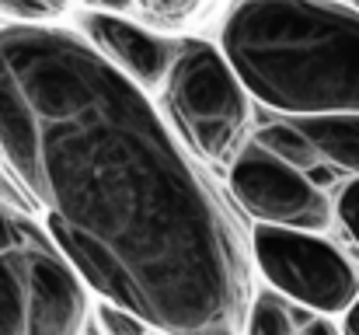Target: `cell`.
I'll use <instances>...</instances> for the list:
<instances>
[{"mask_svg": "<svg viewBox=\"0 0 359 335\" xmlns=\"http://www.w3.org/2000/svg\"><path fill=\"white\" fill-rule=\"evenodd\" d=\"M293 315L290 308L272 297V294H262L248 304V315H244V335H293Z\"/></svg>", "mask_w": 359, "mask_h": 335, "instance_id": "obj_10", "label": "cell"}, {"mask_svg": "<svg viewBox=\"0 0 359 335\" xmlns=\"http://www.w3.org/2000/svg\"><path fill=\"white\" fill-rule=\"evenodd\" d=\"M81 28L91 39V46L105 53V60L119 74H126L136 88H157L168 81V70L175 60L171 42L157 39L154 32L126 21L119 14H109V11L81 14Z\"/></svg>", "mask_w": 359, "mask_h": 335, "instance_id": "obj_7", "label": "cell"}, {"mask_svg": "<svg viewBox=\"0 0 359 335\" xmlns=\"http://www.w3.org/2000/svg\"><path fill=\"white\" fill-rule=\"evenodd\" d=\"M14 244H18V230H14L11 217L0 210V251H7V248H14Z\"/></svg>", "mask_w": 359, "mask_h": 335, "instance_id": "obj_15", "label": "cell"}, {"mask_svg": "<svg viewBox=\"0 0 359 335\" xmlns=\"http://www.w3.org/2000/svg\"><path fill=\"white\" fill-rule=\"evenodd\" d=\"M255 143L265 150V154H272L276 161H283V164H290V168H297V171H304L307 175V168H314L321 157H318V150H314V143L297 129V126H265L258 136H255Z\"/></svg>", "mask_w": 359, "mask_h": 335, "instance_id": "obj_9", "label": "cell"}, {"mask_svg": "<svg viewBox=\"0 0 359 335\" xmlns=\"http://www.w3.org/2000/svg\"><path fill=\"white\" fill-rule=\"evenodd\" d=\"M154 21H161V25H178V21H189L199 7H203V0H136Z\"/></svg>", "mask_w": 359, "mask_h": 335, "instance_id": "obj_13", "label": "cell"}, {"mask_svg": "<svg viewBox=\"0 0 359 335\" xmlns=\"http://www.w3.org/2000/svg\"><path fill=\"white\" fill-rule=\"evenodd\" d=\"M346 335H359V297L346 308Z\"/></svg>", "mask_w": 359, "mask_h": 335, "instance_id": "obj_16", "label": "cell"}, {"mask_svg": "<svg viewBox=\"0 0 359 335\" xmlns=\"http://www.w3.org/2000/svg\"><path fill=\"white\" fill-rule=\"evenodd\" d=\"M0 157L109 304L164 335H244L251 265L231 214L91 42L0 28Z\"/></svg>", "mask_w": 359, "mask_h": 335, "instance_id": "obj_1", "label": "cell"}, {"mask_svg": "<svg viewBox=\"0 0 359 335\" xmlns=\"http://www.w3.org/2000/svg\"><path fill=\"white\" fill-rule=\"evenodd\" d=\"M297 129L314 143L318 157L332 161L335 168H346V171L359 175V112L297 119Z\"/></svg>", "mask_w": 359, "mask_h": 335, "instance_id": "obj_8", "label": "cell"}, {"mask_svg": "<svg viewBox=\"0 0 359 335\" xmlns=\"http://www.w3.org/2000/svg\"><path fill=\"white\" fill-rule=\"evenodd\" d=\"M304 335H339V329L328 325V322H307V325H304Z\"/></svg>", "mask_w": 359, "mask_h": 335, "instance_id": "obj_17", "label": "cell"}, {"mask_svg": "<svg viewBox=\"0 0 359 335\" xmlns=\"http://www.w3.org/2000/svg\"><path fill=\"white\" fill-rule=\"evenodd\" d=\"M98 325H102V335H147L150 332L147 322H140L133 311L116 308V304H109V301L98 308Z\"/></svg>", "mask_w": 359, "mask_h": 335, "instance_id": "obj_12", "label": "cell"}, {"mask_svg": "<svg viewBox=\"0 0 359 335\" xmlns=\"http://www.w3.org/2000/svg\"><path fill=\"white\" fill-rule=\"evenodd\" d=\"M88 290L81 276L46 248L0 251V335H81Z\"/></svg>", "mask_w": 359, "mask_h": 335, "instance_id": "obj_4", "label": "cell"}, {"mask_svg": "<svg viewBox=\"0 0 359 335\" xmlns=\"http://www.w3.org/2000/svg\"><path fill=\"white\" fill-rule=\"evenodd\" d=\"M168 109L189 143L210 157L227 161L248 122V91L227 56L203 39H185L168 70Z\"/></svg>", "mask_w": 359, "mask_h": 335, "instance_id": "obj_3", "label": "cell"}, {"mask_svg": "<svg viewBox=\"0 0 359 335\" xmlns=\"http://www.w3.org/2000/svg\"><path fill=\"white\" fill-rule=\"evenodd\" d=\"M98 4H105V7H112V11H122V7H129V0H98Z\"/></svg>", "mask_w": 359, "mask_h": 335, "instance_id": "obj_18", "label": "cell"}, {"mask_svg": "<svg viewBox=\"0 0 359 335\" xmlns=\"http://www.w3.org/2000/svg\"><path fill=\"white\" fill-rule=\"evenodd\" d=\"M220 53L241 88L297 119L359 112V11L332 0H241Z\"/></svg>", "mask_w": 359, "mask_h": 335, "instance_id": "obj_2", "label": "cell"}, {"mask_svg": "<svg viewBox=\"0 0 359 335\" xmlns=\"http://www.w3.org/2000/svg\"><path fill=\"white\" fill-rule=\"evenodd\" d=\"M231 189L251 217L272 227L318 230L332 217L321 189L304 171L265 154L258 143L244 147L238 154L231 168Z\"/></svg>", "mask_w": 359, "mask_h": 335, "instance_id": "obj_6", "label": "cell"}, {"mask_svg": "<svg viewBox=\"0 0 359 335\" xmlns=\"http://www.w3.org/2000/svg\"><path fill=\"white\" fill-rule=\"evenodd\" d=\"M70 0H0V18L14 25H49L67 14Z\"/></svg>", "mask_w": 359, "mask_h": 335, "instance_id": "obj_11", "label": "cell"}, {"mask_svg": "<svg viewBox=\"0 0 359 335\" xmlns=\"http://www.w3.org/2000/svg\"><path fill=\"white\" fill-rule=\"evenodd\" d=\"M251 251L258 269L269 276L276 290L286 297L335 315L346 311L359 297V280L346 255L314 230H290L258 223L251 237Z\"/></svg>", "mask_w": 359, "mask_h": 335, "instance_id": "obj_5", "label": "cell"}, {"mask_svg": "<svg viewBox=\"0 0 359 335\" xmlns=\"http://www.w3.org/2000/svg\"><path fill=\"white\" fill-rule=\"evenodd\" d=\"M339 221L346 223V230L353 234V241L359 244V178L349 182L339 196Z\"/></svg>", "mask_w": 359, "mask_h": 335, "instance_id": "obj_14", "label": "cell"}]
</instances>
